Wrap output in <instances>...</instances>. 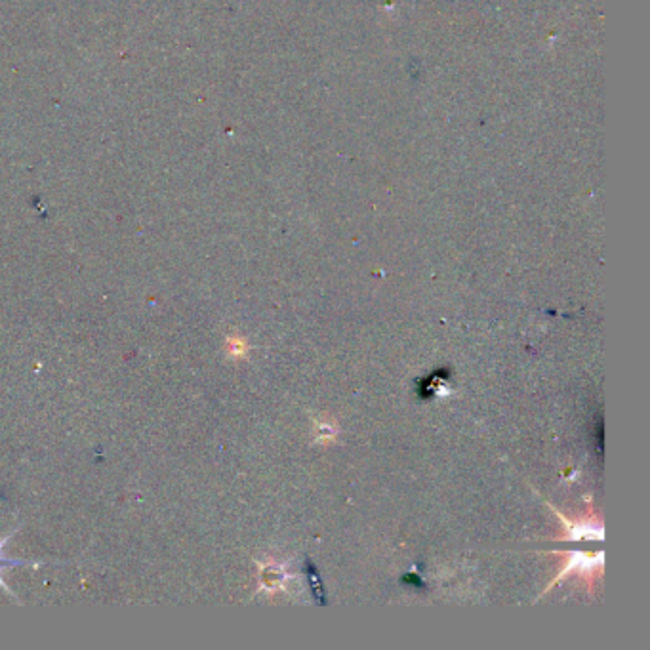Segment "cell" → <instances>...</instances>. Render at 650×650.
I'll use <instances>...</instances> for the list:
<instances>
[{
    "instance_id": "6da1fadb",
    "label": "cell",
    "mask_w": 650,
    "mask_h": 650,
    "mask_svg": "<svg viewBox=\"0 0 650 650\" xmlns=\"http://www.w3.org/2000/svg\"><path fill=\"white\" fill-rule=\"evenodd\" d=\"M227 353H229L231 357H235V359H243V357H246V353H248V344H246L245 337L231 336L229 340H227Z\"/></svg>"
},
{
    "instance_id": "7a4b0ae2",
    "label": "cell",
    "mask_w": 650,
    "mask_h": 650,
    "mask_svg": "<svg viewBox=\"0 0 650 650\" xmlns=\"http://www.w3.org/2000/svg\"><path fill=\"white\" fill-rule=\"evenodd\" d=\"M8 538L10 536H6V538H2V540H0V551H2V547H4V543H6ZM14 565H21V563H19V561H8V559H4L2 555H0V572H2V568H4V566H14ZM0 586L6 589L8 593H12V591L8 589V586L4 583V580H2V576H0Z\"/></svg>"
}]
</instances>
